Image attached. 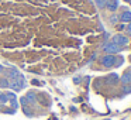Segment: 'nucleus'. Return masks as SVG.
Masks as SVG:
<instances>
[{
    "instance_id": "nucleus-1",
    "label": "nucleus",
    "mask_w": 131,
    "mask_h": 120,
    "mask_svg": "<svg viewBox=\"0 0 131 120\" xmlns=\"http://www.w3.org/2000/svg\"><path fill=\"white\" fill-rule=\"evenodd\" d=\"M24 86H26V81H24V76L21 74H18L13 79H9V88L14 89V91H21Z\"/></svg>"
},
{
    "instance_id": "nucleus-2",
    "label": "nucleus",
    "mask_w": 131,
    "mask_h": 120,
    "mask_svg": "<svg viewBox=\"0 0 131 120\" xmlns=\"http://www.w3.org/2000/svg\"><path fill=\"white\" fill-rule=\"evenodd\" d=\"M117 59H118V58H116L113 54H108L102 59V64L106 66V68H111V66L117 65Z\"/></svg>"
},
{
    "instance_id": "nucleus-3",
    "label": "nucleus",
    "mask_w": 131,
    "mask_h": 120,
    "mask_svg": "<svg viewBox=\"0 0 131 120\" xmlns=\"http://www.w3.org/2000/svg\"><path fill=\"white\" fill-rule=\"evenodd\" d=\"M103 49H104L106 52H108V54H117V52H120L121 47H118L114 43H107V44H104V48Z\"/></svg>"
},
{
    "instance_id": "nucleus-4",
    "label": "nucleus",
    "mask_w": 131,
    "mask_h": 120,
    "mask_svg": "<svg viewBox=\"0 0 131 120\" xmlns=\"http://www.w3.org/2000/svg\"><path fill=\"white\" fill-rule=\"evenodd\" d=\"M111 43L117 44L118 47H123V45H127L128 44V38L124 37V35H121V34H117L113 37V41H111Z\"/></svg>"
},
{
    "instance_id": "nucleus-5",
    "label": "nucleus",
    "mask_w": 131,
    "mask_h": 120,
    "mask_svg": "<svg viewBox=\"0 0 131 120\" xmlns=\"http://www.w3.org/2000/svg\"><path fill=\"white\" fill-rule=\"evenodd\" d=\"M121 82L124 83V85L131 83V71H127L124 75H123V76H121Z\"/></svg>"
},
{
    "instance_id": "nucleus-6",
    "label": "nucleus",
    "mask_w": 131,
    "mask_h": 120,
    "mask_svg": "<svg viewBox=\"0 0 131 120\" xmlns=\"http://www.w3.org/2000/svg\"><path fill=\"white\" fill-rule=\"evenodd\" d=\"M106 6H107L108 10L114 12V10L118 7V2H117V0H110V2H107V3H106Z\"/></svg>"
},
{
    "instance_id": "nucleus-7",
    "label": "nucleus",
    "mask_w": 131,
    "mask_h": 120,
    "mask_svg": "<svg viewBox=\"0 0 131 120\" xmlns=\"http://www.w3.org/2000/svg\"><path fill=\"white\" fill-rule=\"evenodd\" d=\"M123 23H127V21H131V13L130 12H124L121 16H120Z\"/></svg>"
},
{
    "instance_id": "nucleus-8",
    "label": "nucleus",
    "mask_w": 131,
    "mask_h": 120,
    "mask_svg": "<svg viewBox=\"0 0 131 120\" xmlns=\"http://www.w3.org/2000/svg\"><path fill=\"white\" fill-rule=\"evenodd\" d=\"M26 99H27V102H30V103H34V102H35V93H32V92H30V93H27Z\"/></svg>"
},
{
    "instance_id": "nucleus-9",
    "label": "nucleus",
    "mask_w": 131,
    "mask_h": 120,
    "mask_svg": "<svg viewBox=\"0 0 131 120\" xmlns=\"http://www.w3.org/2000/svg\"><path fill=\"white\" fill-rule=\"evenodd\" d=\"M97 4V7H100V9H103V7L106 6V3H107V0H94Z\"/></svg>"
},
{
    "instance_id": "nucleus-10",
    "label": "nucleus",
    "mask_w": 131,
    "mask_h": 120,
    "mask_svg": "<svg viewBox=\"0 0 131 120\" xmlns=\"http://www.w3.org/2000/svg\"><path fill=\"white\" fill-rule=\"evenodd\" d=\"M0 86H2V88H9V79H2L0 81Z\"/></svg>"
},
{
    "instance_id": "nucleus-11",
    "label": "nucleus",
    "mask_w": 131,
    "mask_h": 120,
    "mask_svg": "<svg viewBox=\"0 0 131 120\" xmlns=\"http://www.w3.org/2000/svg\"><path fill=\"white\" fill-rule=\"evenodd\" d=\"M108 81H110L111 83H114L117 81V75H111V76H108Z\"/></svg>"
},
{
    "instance_id": "nucleus-12",
    "label": "nucleus",
    "mask_w": 131,
    "mask_h": 120,
    "mask_svg": "<svg viewBox=\"0 0 131 120\" xmlns=\"http://www.w3.org/2000/svg\"><path fill=\"white\" fill-rule=\"evenodd\" d=\"M124 92H125V93H128V92H131V86H127V88H124Z\"/></svg>"
},
{
    "instance_id": "nucleus-13",
    "label": "nucleus",
    "mask_w": 131,
    "mask_h": 120,
    "mask_svg": "<svg viewBox=\"0 0 131 120\" xmlns=\"http://www.w3.org/2000/svg\"><path fill=\"white\" fill-rule=\"evenodd\" d=\"M128 33H131V23H130V26H128Z\"/></svg>"
},
{
    "instance_id": "nucleus-14",
    "label": "nucleus",
    "mask_w": 131,
    "mask_h": 120,
    "mask_svg": "<svg viewBox=\"0 0 131 120\" xmlns=\"http://www.w3.org/2000/svg\"><path fill=\"white\" fill-rule=\"evenodd\" d=\"M2 72H3V66L0 65V74H2Z\"/></svg>"
},
{
    "instance_id": "nucleus-15",
    "label": "nucleus",
    "mask_w": 131,
    "mask_h": 120,
    "mask_svg": "<svg viewBox=\"0 0 131 120\" xmlns=\"http://www.w3.org/2000/svg\"><path fill=\"white\" fill-rule=\"evenodd\" d=\"M0 105H2V103H0Z\"/></svg>"
}]
</instances>
